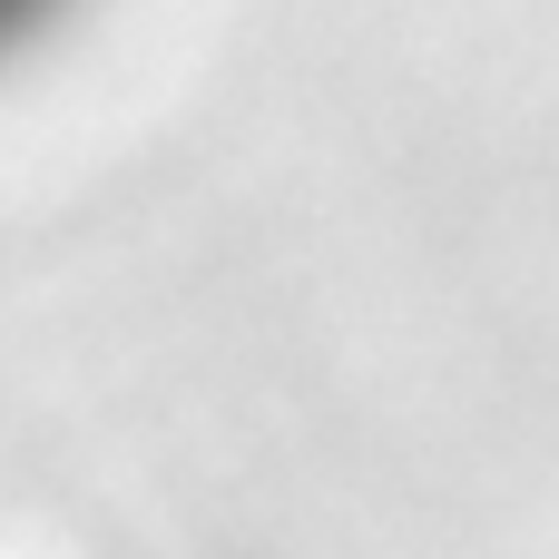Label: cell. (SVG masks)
Returning a JSON list of instances; mask_svg holds the SVG:
<instances>
[{
    "instance_id": "1",
    "label": "cell",
    "mask_w": 559,
    "mask_h": 559,
    "mask_svg": "<svg viewBox=\"0 0 559 559\" xmlns=\"http://www.w3.org/2000/svg\"><path fill=\"white\" fill-rule=\"evenodd\" d=\"M29 20H39V0H0V39H20Z\"/></svg>"
}]
</instances>
